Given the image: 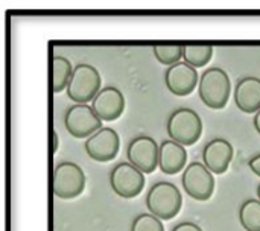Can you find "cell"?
I'll return each mask as SVG.
<instances>
[{
  "label": "cell",
  "instance_id": "6da1fadb",
  "mask_svg": "<svg viewBox=\"0 0 260 231\" xmlns=\"http://www.w3.org/2000/svg\"><path fill=\"white\" fill-rule=\"evenodd\" d=\"M183 206V196L180 189L168 181H158L152 184L146 195V207L151 215L161 221L175 218Z\"/></svg>",
  "mask_w": 260,
  "mask_h": 231
},
{
  "label": "cell",
  "instance_id": "7a4b0ae2",
  "mask_svg": "<svg viewBox=\"0 0 260 231\" xmlns=\"http://www.w3.org/2000/svg\"><path fill=\"white\" fill-rule=\"evenodd\" d=\"M232 91V82L225 70L221 67H210L200 76L198 93L201 101L213 110H222Z\"/></svg>",
  "mask_w": 260,
  "mask_h": 231
},
{
  "label": "cell",
  "instance_id": "3957f363",
  "mask_svg": "<svg viewBox=\"0 0 260 231\" xmlns=\"http://www.w3.org/2000/svg\"><path fill=\"white\" fill-rule=\"evenodd\" d=\"M166 128L171 140L183 146H190L197 143L203 134V120L197 111L190 108H178L169 116Z\"/></svg>",
  "mask_w": 260,
  "mask_h": 231
},
{
  "label": "cell",
  "instance_id": "277c9868",
  "mask_svg": "<svg viewBox=\"0 0 260 231\" xmlns=\"http://www.w3.org/2000/svg\"><path fill=\"white\" fill-rule=\"evenodd\" d=\"M101 90V75L96 67L91 64H78L73 69L67 85V94L73 102L87 104L93 101Z\"/></svg>",
  "mask_w": 260,
  "mask_h": 231
},
{
  "label": "cell",
  "instance_id": "5b68a950",
  "mask_svg": "<svg viewBox=\"0 0 260 231\" xmlns=\"http://www.w3.org/2000/svg\"><path fill=\"white\" fill-rule=\"evenodd\" d=\"M85 189L84 171L72 161L56 164L53 171V193L61 200H73Z\"/></svg>",
  "mask_w": 260,
  "mask_h": 231
},
{
  "label": "cell",
  "instance_id": "8992f818",
  "mask_svg": "<svg viewBox=\"0 0 260 231\" xmlns=\"http://www.w3.org/2000/svg\"><path fill=\"white\" fill-rule=\"evenodd\" d=\"M64 125L69 134L76 139H88L102 129V120L87 104H76L67 108L64 114Z\"/></svg>",
  "mask_w": 260,
  "mask_h": 231
},
{
  "label": "cell",
  "instance_id": "52a82bcc",
  "mask_svg": "<svg viewBox=\"0 0 260 231\" xmlns=\"http://www.w3.org/2000/svg\"><path fill=\"white\" fill-rule=\"evenodd\" d=\"M184 192L197 201H209L215 190V178L204 163H190L181 177Z\"/></svg>",
  "mask_w": 260,
  "mask_h": 231
},
{
  "label": "cell",
  "instance_id": "ba28073f",
  "mask_svg": "<svg viewBox=\"0 0 260 231\" xmlns=\"http://www.w3.org/2000/svg\"><path fill=\"white\" fill-rule=\"evenodd\" d=\"M110 186L122 198H136L145 187V174L131 163H119L110 172Z\"/></svg>",
  "mask_w": 260,
  "mask_h": 231
},
{
  "label": "cell",
  "instance_id": "9c48e42d",
  "mask_svg": "<svg viewBox=\"0 0 260 231\" xmlns=\"http://www.w3.org/2000/svg\"><path fill=\"white\" fill-rule=\"evenodd\" d=\"M160 146L149 136L134 137L126 149V157L133 166H136L143 174H152L158 166Z\"/></svg>",
  "mask_w": 260,
  "mask_h": 231
},
{
  "label": "cell",
  "instance_id": "30bf717a",
  "mask_svg": "<svg viewBox=\"0 0 260 231\" xmlns=\"http://www.w3.org/2000/svg\"><path fill=\"white\" fill-rule=\"evenodd\" d=\"M84 148L90 158L105 163L116 158L120 148V139L113 128H102L85 140Z\"/></svg>",
  "mask_w": 260,
  "mask_h": 231
},
{
  "label": "cell",
  "instance_id": "8fae6325",
  "mask_svg": "<svg viewBox=\"0 0 260 231\" xmlns=\"http://www.w3.org/2000/svg\"><path fill=\"white\" fill-rule=\"evenodd\" d=\"M165 82L171 93L175 96H187L200 84V76L195 67L180 61L165 72Z\"/></svg>",
  "mask_w": 260,
  "mask_h": 231
},
{
  "label": "cell",
  "instance_id": "7c38bea8",
  "mask_svg": "<svg viewBox=\"0 0 260 231\" xmlns=\"http://www.w3.org/2000/svg\"><path fill=\"white\" fill-rule=\"evenodd\" d=\"M91 108L104 122H113L123 114L125 97L117 87H104L91 101Z\"/></svg>",
  "mask_w": 260,
  "mask_h": 231
},
{
  "label": "cell",
  "instance_id": "4fadbf2b",
  "mask_svg": "<svg viewBox=\"0 0 260 231\" xmlns=\"http://www.w3.org/2000/svg\"><path fill=\"white\" fill-rule=\"evenodd\" d=\"M232 160H233V146L225 139H213L203 149L204 166L213 174L218 175L225 174Z\"/></svg>",
  "mask_w": 260,
  "mask_h": 231
},
{
  "label": "cell",
  "instance_id": "5bb4252c",
  "mask_svg": "<svg viewBox=\"0 0 260 231\" xmlns=\"http://www.w3.org/2000/svg\"><path fill=\"white\" fill-rule=\"evenodd\" d=\"M235 102L247 114L257 113L260 110V78H241L235 87Z\"/></svg>",
  "mask_w": 260,
  "mask_h": 231
},
{
  "label": "cell",
  "instance_id": "9a60e30c",
  "mask_svg": "<svg viewBox=\"0 0 260 231\" xmlns=\"http://www.w3.org/2000/svg\"><path fill=\"white\" fill-rule=\"evenodd\" d=\"M187 161V152L183 145L174 140H165L160 145L158 168L166 175H175L183 171Z\"/></svg>",
  "mask_w": 260,
  "mask_h": 231
},
{
  "label": "cell",
  "instance_id": "2e32d148",
  "mask_svg": "<svg viewBox=\"0 0 260 231\" xmlns=\"http://www.w3.org/2000/svg\"><path fill=\"white\" fill-rule=\"evenodd\" d=\"M52 65H53V81H52L53 91L55 93H59L64 88L67 90V85H69L70 78H72V73H73L72 62L66 56L55 55L52 58Z\"/></svg>",
  "mask_w": 260,
  "mask_h": 231
},
{
  "label": "cell",
  "instance_id": "e0dca14e",
  "mask_svg": "<svg viewBox=\"0 0 260 231\" xmlns=\"http://www.w3.org/2000/svg\"><path fill=\"white\" fill-rule=\"evenodd\" d=\"M239 222L247 231H260V201L247 200L239 209Z\"/></svg>",
  "mask_w": 260,
  "mask_h": 231
},
{
  "label": "cell",
  "instance_id": "ac0fdd59",
  "mask_svg": "<svg viewBox=\"0 0 260 231\" xmlns=\"http://www.w3.org/2000/svg\"><path fill=\"white\" fill-rule=\"evenodd\" d=\"M213 56V47L212 46H184V52H183V59L184 62H187L192 67H203L206 65Z\"/></svg>",
  "mask_w": 260,
  "mask_h": 231
},
{
  "label": "cell",
  "instance_id": "d6986e66",
  "mask_svg": "<svg viewBox=\"0 0 260 231\" xmlns=\"http://www.w3.org/2000/svg\"><path fill=\"white\" fill-rule=\"evenodd\" d=\"M152 50H154V55L158 59V62L171 67V65L180 62V59L183 58L184 46H181V44H157L152 47Z\"/></svg>",
  "mask_w": 260,
  "mask_h": 231
},
{
  "label": "cell",
  "instance_id": "ffe728a7",
  "mask_svg": "<svg viewBox=\"0 0 260 231\" xmlns=\"http://www.w3.org/2000/svg\"><path fill=\"white\" fill-rule=\"evenodd\" d=\"M131 231H165L161 219L151 213H142L134 218L131 224Z\"/></svg>",
  "mask_w": 260,
  "mask_h": 231
},
{
  "label": "cell",
  "instance_id": "44dd1931",
  "mask_svg": "<svg viewBox=\"0 0 260 231\" xmlns=\"http://www.w3.org/2000/svg\"><path fill=\"white\" fill-rule=\"evenodd\" d=\"M171 231H203V228L200 225H197L195 222L184 221V222H180L178 225H175Z\"/></svg>",
  "mask_w": 260,
  "mask_h": 231
},
{
  "label": "cell",
  "instance_id": "7402d4cb",
  "mask_svg": "<svg viewBox=\"0 0 260 231\" xmlns=\"http://www.w3.org/2000/svg\"><path fill=\"white\" fill-rule=\"evenodd\" d=\"M248 166H250V169H251L257 177H260V154L254 155V157L248 161Z\"/></svg>",
  "mask_w": 260,
  "mask_h": 231
},
{
  "label": "cell",
  "instance_id": "603a6c76",
  "mask_svg": "<svg viewBox=\"0 0 260 231\" xmlns=\"http://www.w3.org/2000/svg\"><path fill=\"white\" fill-rule=\"evenodd\" d=\"M253 123H254L256 131L260 134V110L256 113V116H254V119H253Z\"/></svg>",
  "mask_w": 260,
  "mask_h": 231
},
{
  "label": "cell",
  "instance_id": "cb8c5ba5",
  "mask_svg": "<svg viewBox=\"0 0 260 231\" xmlns=\"http://www.w3.org/2000/svg\"><path fill=\"white\" fill-rule=\"evenodd\" d=\"M58 151V134L56 131H53V152Z\"/></svg>",
  "mask_w": 260,
  "mask_h": 231
},
{
  "label": "cell",
  "instance_id": "d4e9b609",
  "mask_svg": "<svg viewBox=\"0 0 260 231\" xmlns=\"http://www.w3.org/2000/svg\"><path fill=\"white\" fill-rule=\"evenodd\" d=\"M257 198H259V201H260V184L257 186Z\"/></svg>",
  "mask_w": 260,
  "mask_h": 231
}]
</instances>
